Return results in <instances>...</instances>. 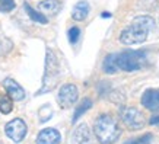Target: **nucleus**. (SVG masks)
Returning <instances> with one entry per match:
<instances>
[{
	"instance_id": "9",
	"label": "nucleus",
	"mask_w": 159,
	"mask_h": 144,
	"mask_svg": "<svg viewBox=\"0 0 159 144\" xmlns=\"http://www.w3.org/2000/svg\"><path fill=\"white\" fill-rule=\"evenodd\" d=\"M3 89H5V92L13 99V101L18 102V101L25 99V89L20 86L16 80L10 79V77H7V79L3 80Z\"/></svg>"
},
{
	"instance_id": "2",
	"label": "nucleus",
	"mask_w": 159,
	"mask_h": 144,
	"mask_svg": "<svg viewBox=\"0 0 159 144\" xmlns=\"http://www.w3.org/2000/svg\"><path fill=\"white\" fill-rule=\"evenodd\" d=\"M155 29V19L148 15L136 16L120 34V42L124 45L143 44L149 34Z\"/></svg>"
},
{
	"instance_id": "19",
	"label": "nucleus",
	"mask_w": 159,
	"mask_h": 144,
	"mask_svg": "<svg viewBox=\"0 0 159 144\" xmlns=\"http://www.w3.org/2000/svg\"><path fill=\"white\" fill-rule=\"evenodd\" d=\"M79 37H80V29L77 28V26H72V28L69 29V41L70 44H77L79 41Z\"/></svg>"
},
{
	"instance_id": "3",
	"label": "nucleus",
	"mask_w": 159,
	"mask_h": 144,
	"mask_svg": "<svg viewBox=\"0 0 159 144\" xmlns=\"http://www.w3.org/2000/svg\"><path fill=\"white\" fill-rule=\"evenodd\" d=\"M93 134L99 144H116L121 135V128L111 114H101L95 120Z\"/></svg>"
},
{
	"instance_id": "15",
	"label": "nucleus",
	"mask_w": 159,
	"mask_h": 144,
	"mask_svg": "<svg viewBox=\"0 0 159 144\" xmlns=\"http://www.w3.org/2000/svg\"><path fill=\"white\" fill-rule=\"evenodd\" d=\"M13 109V99L7 93H0V112L2 114H10Z\"/></svg>"
},
{
	"instance_id": "5",
	"label": "nucleus",
	"mask_w": 159,
	"mask_h": 144,
	"mask_svg": "<svg viewBox=\"0 0 159 144\" xmlns=\"http://www.w3.org/2000/svg\"><path fill=\"white\" fill-rule=\"evenodd\" d=\"M120 116L124 125L131 131L142 130L146 124L143 114L134 106H123L120 109Z\"/></svg>"
},
{
	"instance_id": "10",
	"label": "nucleus",
	"mask_w": 159,
	"mask_h": 144,
	"mask_svg": "<svg viewBox=\"0 0 159 144\" xmlns=\"http://www.w3.org/2000/svg\"><path fill=\"white\" fill-rule=\"evenodd\" d=\"M61 134L56 128H44L37 135L35 144H60Z\"/></svg>"
},
{
	"instance_id": "1",
	"label": "nucleus",
	"mask_w": 159,
	"mask_h": 144,
	"mask_svg": "<svg viewBox=\"0 0 159 144\" xmlns=\"http://www.w3.org/2000/svg\"><path fill=\"white\" fill-rule=\"evenodd\" d=\"M149 63L148 53L143 50H127L123 53L108 54L102 61V70L107 74L117 72H139Z\"/></svg>"
},
{
	"instance_id": "7",
	"label": "nucleus",
	"mask_w": 159,
	"mask_h": 144,
	"mask_svg": "<svg viewBox=\"0 0 159 144\" xmlns=\"http://www.w3.org/2000/svg\"><path fill=\"white\" fill-rule=\"evenodd\" d=\"M5 133L6 135L9 137L13 143L19 144L24 141V138L28 134V127H26V122L20 118H15V120L9 121L5 127Z\"/></svg>"
},
{
	"instance_id": "14",
	"label": "nucleus",
	"mask_w": 159,
	"mask_h": 144,
	"mask_svg": "<svg viewBox=\"0 0 159 144\" xmlns=\"http://www.w3.org/2000/svg\"><path fill=\"white\" fill-rule=\"evenodd\" d=\"M24 9H25V12L28 13L29 18H31V20H34V22H38V24H41V25L48 24V19H47V16H45V15H44L41 10L32 9V7H31L28 3H24Z\"/></svg>"
},
{
	"instance_id": "21",
	"label": "nucleus",
	"mask_w": 159,
	"mask_h": 144,
	"mask_svg": "<svg viewBox=\"0 0 159 144\" xmlns=\"http://www.w3.org/2000/svg\"><path fill=\"white\" fill-rule=\"evenodd\" d=\"M111 13H102V18H110Z\"/></svg>"
},
{
	"instance_id": "17",
	"label": "nucleus",
	"mask_w": 159,
	"mask_h": 144,
	"mask_svg": "<svg viewBox=\"0 0 159 144\" xmlns=\"http://www.w3.org/2000/svg\"><path fill=\"white\" fill-rule=\"evenodd\" d=\"M153 140H155V135L148 133V134L142 135V137H136V138L129 140L124 144H153Z\"/></svg>"
},
{
	"instance_id": "18",
	"label": "nucleus",
	"mask_w": 159,
	"mask_h": 144,
	"mask_svg": "<svg viewBox=\"0 0 159 144\" xmlns=\"http://www.w3.org/2000/svg\"><path fill=\"white\" fill-rule=\"evenodd\" d=\"M15 7H16L15 0H0V12L7 13V12H12Z\"/></svg>"
},
{
	"instance_id": "20",
	"label": "nucleus",
	"mask_w": 159,
	"mask_h": 144,
	"mask_svg": "<svg viewBox=\"0 0 159 144\" xmlns=\"http://www.w3.org/2000/svg\"><path fill=\"white\" fill-rule=\"evenodd\" d=\"M149 124L153 125V127H159V115H153L149 120Z\"/></svg>"
},
{
	"instance_id": "13",
	"label": "nucleus",
	"mask_w": 159,
	"mask_h": 144,
	"mask_svg": "<svg viewBox=\"0 0 159 144\" xmlns=\"http://www.w3.org/2000/svg\"><path fill=\"white\" fill-rule=\"evenodd\" d=\"M38 9L41 10V12H44V13L54 16V15H57L58 12H60L61 3H60L58 0H43V2L38 3Z\"/></svg>"
},
{
	"instance_id": "11",
	"label": "nucleus",
	"mask_w": 159,
	"mask_h": 144,
	"mask_svg": "<svg viewBox=\"0 0 159 144\" xmlns=\"http://www.w3.org/2000/svg\"><path fill=\"white\" fill-rule=\"evenodd\" d=\"M142 105L152 112H159V89H148L142 95Z\"/></svg>"
},
{
	"instance_id": "8",
	"label": "nucleus",
	"mask_w": 159,
	"mask_h": 144,
	"mask_svg": "<svg viewBox=\"0 0 159 144\" xmlns=\"http://www.w3.org/2000/svg\"><path fill=\"white\" fill-rule=\"evenodd\" d=\"M70 144H93L92 133L85 122L77 124L75 127V130L72 133V138H70Z\"/></svg>"
},
{
	"instance_id": "16",
	"label": "nucleus",
	"mask_w": 159,
	"mask_h": 144,
	"mask_svg": "<svg viewBox=\"0 0 159 144\" xmlns=\"http://www.w3.org/2000/svg\"><path fill=\"white\" fill-rule=\"evenodd\" d=\"M91 108H92V101L89 99V98H85V99H83V101L79 103V106L76 108V111H75V115H73L72 121H73V122H76V121L79 120V118H80V116H82L88 109H91Z\"/></svg>"
},
{
	"instance_id": "12",
	"label": "nucleus",
	"mask_w": 159,
	"mask_h": 144,
	"mask_svg": "<svg viewBox=\"0 0 159 144\" xmlns=\"http://www.w3.org/2000/svg\"><path fill=\"white\" fill-rule=\"evenodd\" d=\"M89 10H91V6L88 3L86 0H79L76 5L73 6V10H72V18L77 22L80 20H85L89 15Z\"/></svg>"
},
{
	"instance_id": "4",
	"label": "nucleus",
	"mask_w": 159,
	"mask_h": 144,
	"mask_svg": "<svg viewBox=\"0 0 159 144\" xmlns=\"http://www.w3.org/2000/svg\"><path fill=\"white\" fill-rule=\"evenodd\" d=\"M60 80V64L56 57L53 50L47 48L45 51V66H44V74H43V85L38 90V95L48 93L54 90Z\"/></svg>"
},
{
	"instance_id": "6",
	"label": "nucleus",
	"mask_w": 159,
	"mask_h": 144,
	"mask_svg": "<svg viewBox=\"0 0 159 144\" xmlns=\"http://www.w3.org/2000/svg\"><path fill=\"white\" fill-rule=\"evenodd\" d=\"M79 99V89L76 85L73 83H66L60 87V90L57 93V101L58 105L61 106L63 109L72 108Z\"/></svg>"
}]
</instances>
